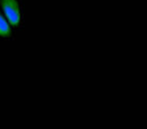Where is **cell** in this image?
<instances>
[{
	"instance_id": "cell-2",
	"label": "cell",
	"mask_w": 147,
	"mask_h": 129,
	"mask_svg": "<svg viewBox=\"0 0 147 129\" xmlns=\"http://www.w3.org/2000/svg\"><path fill=\"white\" fill-rule=\"evenodd\" d=\"M12 36V30L10 25L6 20L5 16L0 11V38H10Z\"/></svg>"
},
{
	"instance_id": "cell-1",
	"label": "cell",
	"mask_w": 147,
	"mask_h": 129,
	"mask_svg": "<svg viewBox=\"0 0 147 129\" xmlns=\"http://www.w3.org/2000/svg\"><path fill=\"white\" fill-rule=\"evenodd\" d=\"M0 6L9 24L13 28L22 27L24 12H23L20 0H0Z\"/></svg>"
}]
</instances>
